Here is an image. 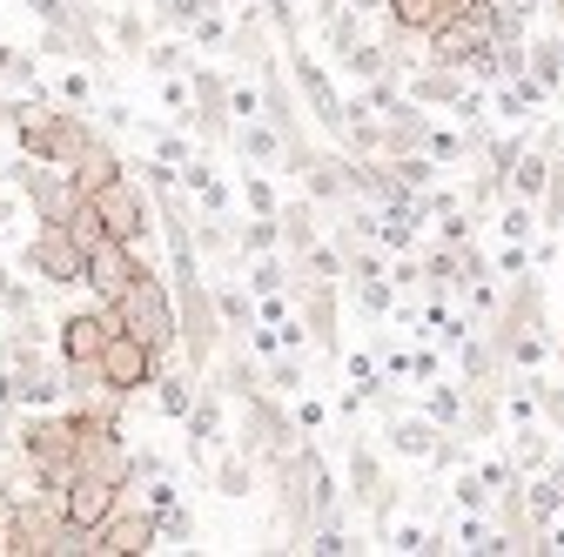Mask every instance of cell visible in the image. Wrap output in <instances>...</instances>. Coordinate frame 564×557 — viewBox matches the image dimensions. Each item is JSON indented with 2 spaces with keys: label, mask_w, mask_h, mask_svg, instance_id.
I'll return each instance as SVG.
<instances>
[{
  "label": "cell",
  "mask_w": 564,
  "mask_h": 557,
  "mask_svg": "<svg viewBox=\"0 0 564 557\" xmlns=\"http://www.w3.org/2000/svg\"><path fill=\"white\" fill-rule=\"evenodd\" d=\"M275 236H282V249H290V255H303L310 242H323V236H316V208H310V201L275 208Z\"/></svg>",
  "instance_id": "22"
},
{
  "label": "cell",
  "mask_w": 564,
  "mask_h": 557,
  "mask_svg": "<svg viewBox=\"0 0 564 557\" xmlns=\"http://www.w3.org/2000/svg\"><path fill=\"white\" fill-rule=\"evenodd\" d=\"M21 195L34 201V222H67V216L88 201V195L75 188V175H61V168H47V162H21Z\"/></svg>",
  "instance_id": "8"
},
{
  "label": "cell",
  "mask_w": 564,
  "mask_h": 557,
  "mask_svg": "<svg viewBox=\"0 0 564 557\" xmlns=\"http://www.w3.org/2000/svg\"><path fill=\"white\" fill-rule=\"evenodd\" d=\"M141 269H149V262H141V249L134 242H115V236H101L95 249H88V269H82V283L101 296V303H115L128 283H134V275Z\"/></svg>",
  "instance_id": "9"
},
{
  "label": "cell",
  "mask_w": 564,
  "mask_h": 557,
  "mask_svg": "<svg viewBox=\"0 0 564 557\" xmlns=\"http://www.w3.org/2000/svg\"><path fill=\"white\" fill-rule=\"evenodd\" d=\"M242 195H249V208H256V216H275V208H282V201H275V188H269L262 175H249V182H242Z\"/></svg>",
  "instance_id": "42"
},
{
  "label": "cell",
  "mask_w": 564,
  "mask_h": 557,
  "mask_svg": "<svg viewBox=\"0 0 564 557\" xmlns=\"http://www.w3.org/2000/svg\"><path fill=\"white\" fill-rule=\"evenodd\" d=\"M451 491H457V511H490V483H484V477H470V470H464Z\"/></svg>",
  "instance_id": "38"
},
{
  "label": "cell",
  "mask_w": 564,
  "mask_h": 557,
  "mask_svg": "<svg viewBox=\"0 0 564 557\" xmlns=\"http://www.w3.org/2000/svg\"><path fill=\"white\" fill-rule=\"evenodd\" d=\"M14 450H21L47 483H67V470H75V416L34 409L28 424H21V437H14Z\"/></svg>",
  "instance_id": "4"
},
{
  "label": "cell",
  "mask_w": 564,
  "mask_h": 557,
  "mask_svg": "<svg viewBox=\"0 0 564 557\" xmlns=\"http://www.w3.org/2000/svg\"><path fill=\"white\" fill-rule=\"evenodd\" d=\"M457 95H464V67L423 61L416 75H410V95H403V101H416V108H457Z\"/></svg>",
  "instance_id": "14"
},
{
  "label": "cell",
  "mask_w": 564,
  "mask_h": 557,
  "mask_svg": "<svg viewBox=\"0 0 564 557\" xmlns=\"http://www.w3.org/2000/svg\"><path fill=\"white\" fill-rule=\"evenodd\" d=\"M296 81H303V95H310V108H316V121L343 134V121H349V108H343V101H336V88L323 81V67H316V61H296Z\"/></svg>",
  "instance_id": "20"
},
{
  "label": "cell",
  "mask_w": 564,
  "mask_h": 557,
  "mask_svg": "<svg viewBox=\"0 0 564 557\" xmlns=\"http://www.w3.org/2000/svg\"><path fill=\"white\" fill-rule=\"evenodd\" d=\"M349 290H357V303H364L370 316H390V309H397V283H390V275H357Z\"/></svg>",
  "instance_id": "32"
},
{
  "label": "cell",
  "mask_w": 564,
  "mask_h": 557,
  "mask_svg": "<svg viewBox=\"0 0 564 557\" xmlns=\"http://www.w3.org/2000/svg\"><path fill=\"white\" fill-rule=\"evenodd\" d=\"M0 175H8V168H0Z\"/></svg>",
  "instance_id": "48"
},
{
  "label": "cell",
  "mask_w": 564,
  "mask_h": 557,
  "mask_svg": "<svg viewBox=\"0 0 564 557\" xmlns=\"http://www.w3.org/2000/svg\"><path fill=\"white\" fill-rule=\"evenodd\" d=\"M175 342L188 370H208V357H216V303H208V283L202 275H182V309H175Z\"/></svg>",
  "instance_id": "7"
},
{
  "label": "cell",
  "mask_w": 564,
  "mask_h": 557,
  "mask_svg": "<svg viewBox=\"0 0 564 557\" xmlns=\"http://www.w3.org/2000/svg\"><path fill=\"white\" fill-rule=\"evenodd\" d=\"M403 376L410 383H437L444 376V357L437 350H403Z\"/></svg>",
  "instance_id": "37"
},
{
  "label": "cell",
  "mask_w": 564,
  "mask_h": 557,
  "mask_svg": "<svg viewBox=\"0 0 564 557\" xmlns=\"http://www.w3.org/2000/svg\"><path fill=\"white\" fill-rule=\"evenodd\" d=\"M155 162L182 168V162H188V142H182V134H155Z\"/></svg>",
  "instance_id": "44"
},
{
  "label": "cell",
  "mask_w": 564,
  "mask_h": 557,
  "mask_svg": "<svg viewBox=\"0 0 564 557\" xmlns=\"http://www.w3.org/2000/svg\"><path fill=\"white\" fill-rule=\"evenodd\" d=\"M551 162H557V155H544V149H518V162L505 168V188H511V195H524V201H538V195H544Z\"/></svg>",
  "instance_id": "21"
},
{
  "label": "cell",
  "mask_w": 564,
  "mask_h": 557,
  "mask_svg": "<svg viewBox=\"0 0 564 557\" xmlns=\"http://www.w3.org/2000/svg\"><path fill=\"white\" fill-rule=\"evenodd\" d=\"M223 108H229L236 121H249V114H262V95H256V88H229V101H223Z\"/></svg>",
  "instance_id": "43"
},
{
  "label": "cell",
  "mask_w": 564,
  "mask_h": 557,
  "mask_svg": "<svg viewBox=\"0 0 564 557\" xmlns=\"http://www.w3.org/2000/svg\"><path fill=\"white\" fill-rule=\"evenodd\" d=\"M343 67H349L357 81H370V75H383V67H390V47H383V41H357V47L343 54Z\"/></svg>",
  "instance_id": "34"
},
{
  "label": "cell",
  "mask_w": 564,
  "mask_h": 557,
  "mask_svg": "<svg viewBox=\"0 0 564 557\" xmlns=\"http://www.w3.org/2000/svg\"><path fill=\"white\" fill-rule=\"evenodd\" d=\"M115 498H121V483H108V477H88V470H75L61 483V517L67 524H82V531H95L108 511H115Z\"/></svg>",
  "instance_id": "10"
},
{
  "label": "cell",
  "mask_w": 564,
  "mask_h": 557,
  "mask_svg": "<svg viewBox=\"0 0 564 557\" xmlns=\"http://www.w3.org/2000/svg\"><path fill=\"white\" fill-rule=\"evenodd\" d=\"M108 309H115V323H121L128 336L149 342L155 357H169V350H175V296H169V283H162L155 269H141L134 283L108 303Z\"/></svg>",
  "instance_id": "1"
},
{
  "label": "cell",
  "mask_w": 564,
  "mask_h": 557,
  "mask_svg": "<svg viewBox=\"0 0 564 557\" xmlns=\"http://www.w3.org/2000/svg\"><path fill=\"white\" fill-rule=\"evenodd\" d=\"M208 303H216V323H229V329L256 323V296L249 290H208Z\"/></svg>",
  "instance_id": "29"
},
{
  "label": "cell",
  "mask_w": 564,
  "mask_h": 557,
  "mask_svg": "<svg viewBox=\"0 0 564 557\" xmlns=\"http://www.w3.org/2000/svg\"><path fill=\"white\" fill-rule=\"evenodd\" d=\"M88 208H95V222H101L115 242L149 249V236H155V208H149V195L134 188V175H128V168H121L115 182H101V188L88 195Z\"/></svg>",
  "instance_id": "2"
},
{
  "label": "cell",
  "mask_w": 564,
  "mask_h": 557,
  "mask_svg": "<svg viewBox=\"0 0 564 557\" xmlns=\"http://www.w3.org/2000/svg\"><path fill=\"white\" fill-rule=\"evenodd\" d=\"M531 396H538V409H544V424H551V430H564V383L531 376Z\"/></svg>",
  "instance_id": "36"
},
{
  "label": "cell",
  "mask_w": 564,
  "mask_h": 557,
  "mask_svg": "<svg viewBox=\"0 0 564 557\" xmlns=\"http://www.w3.org/2000/svg\"><path fill=\"white\" fill-rule=\"evenodd\" d=\"M216 491H223V498H249V491H256V457H249V450H223Z\"/></svg>",
  "instance_id": "26"
},
{
  "label": "cell",
  "mask_w": 564,
  "mask_h": 557,
  "mask_svg": "<svg viewBox=\"0 0 564 557\" xmlns=\"http://www.w3.org/2000/svg\"><path fill=\"white\" fill-rule=\"evenodd\" d=\"M343 8H349V14H357V21H377V14L390 8V0H343Z\"/></svg>",
  "instance_id": "47"
},
{
  "label": "cell",
  "mask_w": 564,
  "mask_h": 557,
  "mask_svg": "<svg viewBox=\"0 0 564 557\" xmlns=\"http://www.w3.org/2000/svg\"><path fill=\"white\" fill-rule=\"evenodd\" d=\"M269 390L275 396H303V357L296 350H275L269 357Z\"/></svg>",
  "instance_id": "31"
},
{
  "label": "cell",
  "mask_w": 564,
  "mask_h": 557,
  "mask_svg": "<svg viewBox=\"0 0 564 557\" xmlns=\"http://www.w3.org/2000/svg\"><path fill=\"white\" fill-rule=\"evenodd\" d=\"M437 424H431V416H403L397 403L383 409V444L397 450V457H410V463H431V450H437Z\"/></svg>",
  "instance_id": "13"
},
{
  "label": "cell",
  "mask_w": 564,
  "mask_h": 557,
  "mask_svg": "<svg viewBox=\"0 0 564 557\" xmlns=\"http://www.w3.org/2000/svg\"><path fill=\"white\" fill-rule=\"evenodd\" d=\"M383 14H390L403 34H416V41H423V34H437V28L457 14V0H390Z\"/></svg>",
  "instance_id": "17"
},
{
  "label": "cell",
  "mask_w": 564,
  "mask_h": 557,
  "mask_svg": "<svg viewBox=\"0 0 564 557\" xmlns=\"http://www.w3.org/2000/svg\"><path fill=\"white\" fill-rule=\"evenodd\" d=\"M208 370H216V390L236 396V403H249L262 390V370L249 363V350H216V357H208Z\"/></svg>",
  "instance_id": "16"
},
{
  "label": "cell",
  "mask_w": 564,
  "mask_h": 557,
  "mask_svg": "<svg viewBox=\"0 0 564 557\" xmlns=\"http://www.w3.org/2000/svg\"><path fill=\"white\" fill-rule=\"evenodd\" d=\"M141 61H149V67H155V75H182V67H195V61H188V54H182L175 41H162V47H149V54H141Z\"/></svg>",
  "instance_id": "39"
},
{
  "label": "cell",
  "mask_w": 564,
  "mask_h": 557,
  "mask_svg": "<svg viewBox=\"0 0 564 557\" xmlns=\"http://www.w3.org/2000/svg\"><path fill=\"white\" fill-rule=\"evenodd\" d=\"M149 390H155V403H162L169 416H188V403H195V383H188V376H175V370H155V383H149Z\"/></svg>",
  "instance_id": "30"
},
{
  "label": "cell",
  "mask_w": 564,
  "mask_h": 557,
  "mask_svg": "<svg viewBox=\"0 0 564 557\" xmlns=\"http://www.w3.org/2000/svg\"><path fill=\"white\" fill-rule=\"evenodd\" d=\"M188 195H202V208H208V216H229V188H223L216 175H202V182H195Z\"/></svg>",
  "instance_id": "41"
},
{
  "label": "cell",
  "mask_w": 564,
  "mask_h": 557,
  "mask_svg": "<svg viewBox=\"0 0 564 557\" xmlns=\"http://www.w3.org/2000/svg\"><path fill=\"white\" fill-rule=\"evenodd\" d=\"M95 21L115 34V47H121L128 61H141V54H149V28H141V14H128V8H101Z\"/></svg>",
  "instance_id": "23"
},
{
  "label": "cell",
  "mask_w": 564,
  "mask_h": 557,
  "mask_svg": "<svg viewBox=\"0 0 564 557\" xmlns=\"http://www.w3.org/2000/svg\"><path fill=\"white\" fill-rule=\"evenodd\" d=\"M544 208H538V222L544 229H564V155L551 162V175H544V195H538Z\"/></svg>",
  "instance_id": "33"
},
{
  "label": "cell",
  "mask_w": 564,
  "mask_h": 557,
  "mask_svg": "<svg viewBox=\"0 0 564 557\" xmlns=\"http://www.w3.org/2000/svg\"><path fill=\"white\" fill-rule=\"evenodd\" d=\"M551 457H557L551 430H524V424H518V444H511V470H518V477H538Z\"/></svg>",
  "instance_id": "24"
},
{
  "label": "cell",
  "mask_w": 564,
  "mask_h": 557,
  "mask_svg": "<svg viewBox=\"0 0 564 557\" xmlns=\"http://www.w3.org/2000/svg\"><path fill=\"white\" fill-rule=\"evenodd\" d=\"M128 491H134V483H121L115 511L95 524V557H128V550H155L162 544L155 537V504H134Z\"/></svg>",
  "instance_id": "6"
},
{
  "label": "cell",
  "mask_w": 564,
  "mask_h": 557,
  "mask_svg": "<svg viewBox=\"0 0 564 557\" xmlns=\"http://www.w3.org/2000/svg\"><path fill=\"white\" fill-rule=\"evenodd\" d=\"M323 416H329V409H323V403H310V396H303V403H296V416H290V424H296V430H303V437H310V430H323Z\"/></svg>",
  "instance_id": "46"
},
{
  "label": "cell",
  "mask_w": 564,
  "mask_h": 557,
  "mask_svg": "<svg viewBox=\"0 0 564 557\" xmlns=\"http://www.w3.org/2000/svg\"><path fill=\"white\" fill-rule=\"evenodd\" d=\"M538 8H544V0H490V34H498V41H524Z\"/></svg>",
  "instance_id": "25"
},
{
  "label": "cell",
  "mask_w": 564,
  "mask_h": 557,
  "mask_svg": "<svg viewBox=\"0 0 564 557\" xmlns=\"http://www.w3.org/2000/svg\"><path fill=\"white\" fill-rule=\"evenodd\" d=\"M229 142H236V155H242V162H256V168H282V155H290V134H282L269 114L236 121V128H229Z\"/></svg>",
  "instance_id": "12"
},
{
  "label": "cell",
  "mask_w": 564,
  "mask_h": 557,
  "mask_svg": "<svg viewBox=\"0 0 564 557\" xmlns=\"http://www.w3.org/2000/svg\"><path fill=\"white\" fill-rule=\"evenodd\" d=\"M531 269V242H505L498 249V269H490V275H505V283H511V275H524Z\"/></svg>",
  "instance_id": "40"
},
{
  "label": "cell",
  "mask_w": 564,
  "mask_h": 557,
  "mask_svg": "<svg viewBox=\"0 0 564 557\" xmlns=\"http://www.w3.org/2000/svg\"><path fill=\"white\" fill-rule=\"evenodd\" d=\"M67 175H75V188H82V195H95L101 182H115V175H121V155L101 142V128L88 134V149L75 155V168H67Z\"/></svg>",
  "instance_id": "18"
},
{
  "label": "cell",
  "mask_w": 564,
  "mask_h": 557,
  "mask_svg": "<svg viewBox=\"0 0 564 557\" xmlns=\"http://www.w3.org/2000/svg\"><path fill=\"white\" fill-rule=\"evenodd\" d=\"M282 236H275V216H256L249 229H236V255H269Z\"/></svg>",
  "instance_id": "35"
},
{
  "label": "cell",
  "mask_w": 564,
  "mask_h": 557,
  "mask_svg": "<svg viewBox=\"0 0 564 557\" xmlns=\"http://www.w3.org/2000/svg\"><path fill=\"white\" fill-rule=\"evenodd\" d=\"M423 390H431L423 416H431L437 430H457V424H464V390H457V383H444V376H437V383H423Z\"/></svg>",
  "instance_id": "27"
},
{
  "label": "cell",
  "mask_w": 564,
  "mask_h": 557,
  "mask_svg": "<svg viewBox=\"0 0 564 557\" xmlns=\"http://www.w3.org/2000/svg\"><path fill=\"white\" fill-rule=\"evenodd\" d=\"M498 236H505V242H531V236H538V208H531L524 195H511V201L498 208Z\"/></svg>",
  "instance_id": "28"
},
{
  "label": "cell",
  "mask_w": 564,
  "mask_h": 557,
  "mask_svg": "<svg viewBox=\"0 0 564 557\" xmlns=\"http://www.w3.org/2000/svg\"><path fill=\"white\" fill-rule=\"evenodd\" d=\"M349 491H357L377 517H390V511H397V491H390V477H383V463H377L370 450H349Z\"/></svg>",
  "instance_id": "15"
},
{
  "label": "cell",
  "mask_w": 564,
  "mask_h": 557,
  "mask_svg": "<svg viewBox=\"0 0 564 557\" xmlns=\"http://www.w3.org/2000/svg\"><path fill=\"white\" fill-rule=\"evenodd\" d=\"M108 329H115V309L101 303V309H75L61 323V363H95L101 357V342H108Z\"/></svg>",
  "instance_id": "11"
},
{
  "label": "cell",
  "mask_w": 564,
  "mask_h": 557,
  "mask_svg": "<svg viewBox=\"0 0 564 557\" xmlns=\"http://www.w3.org/2000/svg\"><path fill=\"white\" fill-rule=\"evenodd\" d=\"M95 370H101V390H108V396H141V390L155 383L162 357H155L141 336H128V329L115 323V329H108V342H101V357H95Z\"/></svg>",
  "instance_id": "3"
},
{
  "label": "cell",
  "mask_w": 564,
  "mask_h": 557,
  "mask_svg": "<svg viewBox=\"0 0 564 557\" xmlns=\"http://www.w3.org/2000/svg\"><path fill=\"white\" fill-rule=\"evenodd\" d=\"M188 450L202 457L208 444H223V390H195V403H188Z\"/></svg>",
  "instance_id": "19"
},
{
  "label": "cell",
  "mask_w": 564,
  "mask_h": 557,
  "mask_svg": "<svg viewBox=\"0 0 564 557\" xmlns=\"http://www.w3.org/2000/svg\"><path fill=\"white\" fill-rule=\"evenodd\" d=\"M21 262L41 275L47 290H75V283H82V269H88V249L67 236V222H34V236H28Z\"/></svg>",
  "instance_id": "5"
},
{
  "label": "cell",
  "mask_w": 564,
  "mask_h": 557,
  "mask_svg": "<svg viewBox=\"0 0 564 557\" xmlns=\"http://www.w3.org/2000/svg\"><path fill=\"white\" fill-rule=\"evenodd\" d=\"M61 101H67V108H88V101H95L88 75H67V81H61Z\"/></svg>",
  "instance_id": "45"
}]
</instances>
